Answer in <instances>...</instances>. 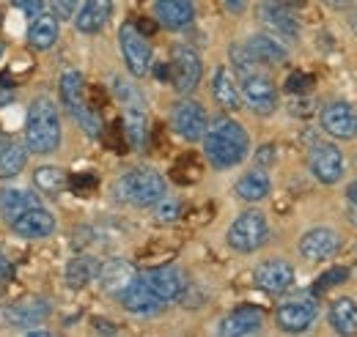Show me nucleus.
Returning <instances> with one entry per match:
<instances>
[{"label": "nucleus", "instance_id": "obj_1", "mask_svg": "<svg viewBox=\"0 0 357 337\" xmlns=\"http://www.w3.org/2000/svg\"><path fill=\"white\" fill-rule=\"evenodd\" d=\"M201 140H204V154L215 170L236 168L250 151V137L245 127L228 116H218L212 124H206Z\"/></svg>", "mask_w": 357, "mask_h": 337}, {"label": "nucleus", "instance_id": "obj_2", "mask_svg": "<svg viewBox=\"0 0 357 337\" xmlns=\"http://www.w3.org/2000/svg\"><path fill=\"white\" fill-rule=\"evenodd\" d=\"M25 143L33 154H52L61 146V118L52 99L39 96L28 107L25 118Z\"/></svg>", "mask_w": 357, "mask_h": 337}, {"label": "nucleus", "instance_id": "obj_3", "mask_svg": "<svg viewBox=\"0 0 357 337\" xmlns=\"http://www.w3.org/2000/svg\"><path fill=\"white\" fill-rule=\"evenodd\" d=\"M113 192L119 201L130 203V206H154L162 195H165V178L151 168H135L130 173H124L116 184Z\"/></svg>", "mask_w": 357, "mask_h": 337}, {"label": "nucleus", "instance_id": "obj_4", "mask_svg": "<svg viewBox=\"0 0 357 337\" xmlns=\"http://www.w3.org/2000/svg\"><path fill=\"white\" fill-rule=\"evenodd\" d=\"M58 93H61L63 107L83 127V132L91 134V137H99L102 134V118H99V113L93 107H89V102H86V80H83V75L75 72V69L63 72L61 75V83H58Z\"/></svg>", "mask_w": 357, "mask_h": 337}, {"label": "nucleus", "instance_id": "obj_5", "mask_svg": "<svg viewBox=\"0 0 357 337\" xmlns=\"http://www.w3.org/2000/svg\"><path fill=\"white\" fill-rule=\"evenodd\" d=\"M225 239H228V247L236 250V253H256L259 247L267 244V239H269L267 217L256 209L242 211V214L231 222Z\"/></svg>", "mask_w": 357, "mask_h": 337}, {"label": "nucleus", "instance_id": "obj_6", "mask_svg": "<svg viewBox=\"0 0 357 337\" xmlns=\"http://www.w3.org/2000/svg\"><path fill=\"white\" fill-rule=\"evenodd\" d=\"M119 47L124 55V63L130 69L132 77H146L151 69V44L143 31H137V25L124 22L119 31Z\"/></svg>", "mask_w": 357, "mask_h": 337}, {"label": "nucleus", "instance_id": "obj_7", "mask_svg": "<svg viewBox=\"0 0 357 337\" xmlns=\"http://www.w3.org/2000/svg\"><path fill=\"white\" fill-rule=\"evenodd\" d=\"M242 85H239V96L245 99V104L256 113V116H269L278 110V88L269 80L267 75H261L259 69L239 75Z\"/></svg>", "mask_w": 357, "mask_h": 337}, {"label": "nucleus", "instance_id": "obj_8", "mask_svg": "<svg viewBox=\"0 0 357 337\" xmlns=\"http://www.w3.org/2000/svg\"><path fill=\"white\" fill-rule=\"evenodd\" d=\"M171 83L178 93H192L198 83H201V75H204V63H201V55L187 47V44H176L171 49Z\"/></svg>", "mask_w": 357, "mask_h": 337}, {"label": "nucleus", "instance_id": "obj_9", "mask_svg": "<svg viewBox=\"0 0 357 337\" xmlns=\"http://www.w3.org/2000/svg\"><path fill=\"white\" fill-rule=\"evenodd\" d=\"M206 124H209L206 110H204V104H198L195 99H181V102L174 104V110H171V127H174V132H176L178 137H184L187 143L201 140L204 132H206Z\"/></svg>", "mask_w": 357, "mask_h": 337}, {"label": "nucleus", "instance_id": "obj_10", "mask_svg": "<svg viewBox=\"0 0 357 337\" xmlns=\"http://www.w3.org/2000/svg\"><path fill=\"white\" fill-rule=\"evenodd\" d=\"M308 168L321 184H338L344 178V154L335 143H313L308 154Z\"/></svg>", "mask_w": 357, "mask_h": 337}, {"label": "nucleus", "instance_id": "obj_11", "mask_svg": "<svg viewBox=\"0 0 357 337\" xmlns=\"http://www.w3.org/2000/svg\"><path fill=\"white\" fill-rule=\"evenodd\" d=\"M316 315H319L316 301H313V299H305V296H300V299H289V301H283V304L278 307V313H275V321H278L280 332L300 335V332L311 329V324L316 321Z\"/></svg>", "mask_w": 357, "mask_h": 337}, {"label": "nucleus", "instance_id": "obj_12", "mask_svg": "<svg viewBox=\"0 0 357 337\" xmlns=\"http://www.w3.org/2000/svg\"><path fill=\"white\" fill-rule=\"evenodd\" d=\"M259 17H261V22L267 25L275 36L289 39V42L300 39V19L294 17V11L283 0H261Z\"/></svg>", "mask_w": 357, "mask_h": 337}, {"label": "nucleus", "instance_id": "obj_13", "mask_svg": "<svg viewBox=\"0 0 357 337\" xmlns=\"http://www.w3.org/2000/svg\"><path fill=\"white\" fill-rule=\"evenodd\" d=\"M140 280L160 296L162 301H176L187 291V280H184V272L176 266H157V269H149L140 274Z\"/></svg>", "mask_w": 357, "mask_h": 337}, {"label": "nucleus", "instance_id": "obj_14", "mask_svg": "<svg viewBox=\"0 0 357 337\" xmlns=\"http://www.w3.org/2000/svg\"><path fill=\"white\" fill-rule=\"evenodd\" d=\"M119 301L124 304V310H130L132 315H143V318L157 315V313H162V307H165V301L154 294L140 277H135L132 283L119 294Z\"/></svg>", "mask_w": 357, "mask_h": 337}, {"label": "nucleus", "instance_id": "obj_15", "mask_svg": "<svg viewBox=\"0 0 357 337\" xmlns=\"http://www.w3.org/2000/svg\"><path fill=\"white\" fill-rule=\"evenodd\" d=\"M321 129L338 140H352L357 134V116L349 102H330L321 110Z\"/></svg>", "mask_w": 357, "mask_h": 337}, {"label": "nucleus", "instance_id": "obj_16", "mask_svg": "<svg viewBox=\"0 0 357 337\" xmlns=\"http://www.w3.org/2000/svg\"><path fill=\"white\" fill-rule=\"evenodd\" d=\"M11 230L22 239H47L55 233V217L39 203V206H31L25 209L14 222H11Z\"/></svg>", "mask_w": 357, "mask_h": 337}, {"label": "nucleus", "instance_id": "obj_17", "mask_svg": "<svg viewBox=\"0 0 357 337\" xmlns=\"http://www.w3.org/2000/svg\"><path fill=\"white\" fill-rule=\"evenodd\" d=\"M256 285L264 288L267 294H283L294 285V269L291 263L275 258V260H264L256 266Z\"/></svg>", "mask_w": 357, "mask_h": 337}, {"label": "nucleus", "instance_id": "obj_18", "mask_svg": "<svg viewBox=\"0 0 357 337\" xmlns=\"http://www.w3.org/2000/svg\"><path fill=\"white\" fill-rule=\"evenodd\" d=\"M338 247H341V239L330 228H313V230H308L300 239V253H303V258H308L311 263H321V260L333 258V255L338 253Z\"/></svg>", "mask_w": 357, "mask_h": 337}, {"label": "nucleus", "instance_id": "obj_19", "mask_svg": "<svg viewBox=\"0 0 357 337\" xmlns=\"http://www.w3.org/2000/svg\"><path fill=\"white\" fill-rule=\"evenodd\" d=\"M261 327H264V313L259 307H236L220 321L218 332L223 337H245L256 335Z\"/></svg>", "mask_w": 357, "mask_h": 337}, {"label": "nucleus", "instance_id": "obj_20", "mask_svg": "<svg viewBox=\"0 0 357 337\" xmlns=\"http://www.w3.org/2000/svg\"><path fill=\"white\" fill-rule=\"evenodd\" d=\"M135 277H137V274H135V266L132 263H127V260H121V258H110V260H105V263L99 266V272H96V280H99L102 291L110 296L121 294Z\"/></svg>", "mask_w": 357, "mask_h": 337}, {"label": "nucleus", "instance_id": "obj_21", "mask_svg": "<svg viewBox=\"0 0 357 337\" xmlns=\"http://www.w3.org/2000/svg\"><path fill=\"white\" fill-rule=\"evenodd\" d=\"M113 14V0H86L75 14V28L80 33H99Z\"/></svg>", "mask_w": 357, "mask_h": 337}, {"label": "nucleus", "instance_id": "obj_22", "mask_svg": "<svg viewBox=\"0 0 357 337\" xmlns=\"http://www.w3.org/2000/svg\"><path fill=\"white\" fill-rule=\"evenodd\" d=\"M3 315H6V321H8L11 327L28 329V327H33V324H42L47 315H50V304H47L45 299H22V301L6 307Z\"/></svg>", "mask_w": 357, "mask_h": 337}, {"label": "nucleus", "instance_id": "obj_23", "mask_svg": "<svg viewBox=\"0 0 357 337\" xmlns=\"http://www.w3.org/2000/svg\"><path fill=\"white\" fill-rule=\"evenodd\" d=\"M154 14H157L160 25H165L171 31H181L195 19V6H192V0H157Z\"/></svg>", "mask_w": 357, "mask_h": 337}, {"label": "nucleus", "instance_id": "obj_24", "mask_svg": "<svg viewBox=\"0 0 357 337\" xmlns=\"http://www.w3.org/2000/svg\"><path fill=\"white\" fill-rule=\"evenodd\" d=\"M245 49L250 52V58H253L256 63H267V66H280V63H286V58H289L286 47L278 42V39L267 36V33L250 36L248 44H245Z\"/></svg>", "mask_w": 357, "mask_h": 337}, {"label": "nucleus", "instance_id": "obj_25", "mask_svg": "<svg viewBox=\"0 0 357 337\" xmlns=\"http://www.w3.org/2000/svg\"><path fill=\"white\" fill-rule=\"evenodd\" d=\"M269 189H272V181H269V175L264 168L248 170V173L236 181V187H234L236 198H242V201H248V203H259V201H264V198L269 195Z\"/></svg>", "mask_w": 357, "mask_h": 337}, {"label": "nucleus", "instance_id": "obj_26", "mask_svg": "<svg viewBox=\"0 0 357 337\" xmlns=\"http://www.w3.org/2000/svg\"><path fill=\"white\" fill-rule=\"evenodd\" d=\"M31 206H39V195L36 192H25V189H17V187H3L0 189V217L8 225Z\"/></svg>", "mask_w": 357, "mask_h": 337}, {"label": "nucleus", "instance_id": "obj_27", "mask_svg": "<svg viewBox=\"0 0 357 337\" xmlns=\"http://www.w3.org/2000/svg\"><path fill=\"white\" fill-rule=\"evenodd\" d=\"M124 137H127V146H132L135 151H146L149 146L146 107H124Z\"/></svg>", "mask_w": 357, "mask_h": 337}, {"label": "nucleus", "instance_id": "obj_28", "mask_svg": "<svg viewBox=\"0 0 357 337\" xmlns=\"http://www.w3.org/2000/svg\"><path fill=\"white\" fill-rule=\"evenodd\" d=\"M58 33H61V22L55 19V14H39L33 17L31 28H28V44L33 49H50L52 44L58 42Z\"/></svg>", "mask_w": 357, "mask_h": 337}, {"label": "nucleus", "instance_id": "obj_29", "mask_svg": "<svg viewBox=\"0 0 357 337\" xmlns=\"http://www.w3.org/2000/svg\"><path fill=\"white\" fill-rule=\"evenodd\" d=\"M330 324L338 335H355L357 332V304L352 296H341L330 304Z\"/></svg>", "mask_w": 357, "mask_h": 337}, {"label": "nucleus", "instance_id": "obj_30", "mask_svg": "<svg viewBox=\"0 0 357 337\" xmlns=\"http://www.w3.org/2000/svg\"><path fill=\"white\" fill-rule=\"evenodd\" d=\"M212 96L218 99V104L223 110H239L242 107L239 104V85H236L234 75L225 66H220L215 72V77H212Z\"/></svg>", "mask_w": 357, "mask_h": 337}, {"label": "nucleus", "instance_id": "obj_31", "mask_svg": "<svg viewBox=\"0 0 357 337\" xmlns=\"http://www.w3.org/2000/svg\"><path fill=\"white\" fill-rule=\"evenodd\" d=\"M96 272H99V263L91 255H77L66 266V283L69 288H86L91 280H96Z\"/></svg>", "mask_w": 357, "mask_h": 337}, {"label": "nucleus", "instance_id": "obj_32", "mask_svg": "<svg viewBox=\"0 0 357 337\" xmlns=\"http://www.w3.org/2000/svg\"><path fill=\"white\" fill-rule=\"evenodd\" d=\"M25 162H28V151L17 143H6L0 148V178H14L25 170Z\"/></svg>", "mask_w": 357, "mask_h": 337}, {"label": "nucleus", "instance_id": "obj_33", "mask_svg": "<svg viewBox=\"0 0 357 337\" xmlns=\"http://www.w3.org/2000/svg\"><path fill=\"white\" fill-rule=\"evenodd\" d=\"M33 184L42 189V192H50V195H58L66 184H69V178H66V173L61 168H52V165H42V168H36L33 173Z\"/></svg>", "mask_w": 357, "mask_h": 337}, {"label": "nucleus", "instance_id": "obj_34", "mask_svg": "<svg viewBox=\"0 0 357 337\" xmlns=\"http://www.w3.org/2000/svg\"><path fill=\"white\" fill-rule=\"evenodd\" d=\"M113 88H116V96L121 99V104H124V107H146L143 93H140L132 83H127V80L116 77V80H113Z\"/></svg>", "mask_w": 357, "mask_h": 337}, {"label": "nucleus", "instance_id": "obj_35", "mask_svg": "<svg viewBox=\"0 0 357 337\" xmlns=\"http://www.w3.org/2000/svg\"><path fill=\"white\" fill-rule=\"evenodd\" d=\"M347 280H349V269H347V266H333L330 272H324V274L316 280L313 291H316V294H324V291H330V288H335V285H344Z\"/></svg>", "mask_w": 357, "mask_h": 337}, {"label": "nucleus", "instance_id": "obj_36", "mask_svg": "<svg viewBox=\"0 0 357 337\" xmlns=\"http://www.w3.org/2000/svg\"><path fill=\"white\" fill-rule=\"evenodd\" d=\"M178 214H181V203H178L176 198H160L157 201V209H154V219L157 222H176Z\"/></svg>", "mask_w": 357, "mask_h": 337}, {"label": "nucleus", "instance_id": "obj_37", "mask_svg": "<svg viewBox=\"0 0 357 337\" xmlns=\"http://www.w3.org/2000/svg\"><path fill=\"white\" fill-rule=\"evenodd\" d=\"M50 6H52L55 19H58V22H63V19H75L80 0H50Z\"/></svg>", "mask_w": 357, "mask_h": 337}, {"label": "nucleus", "instance_id": "obj_38", "mask_svg": "<svg viewBox=\"0 0 357 337\" xmlns=\"http://www.w3.org/2000/svg\"><path fill=\"white\" fill-rule=\"evenodd\" d=\"M311 85H313V77H311V75L294 72V75L289 77V83H286V91H291V93H305V91H308Z\"/></svg>", "mask_w": 357, "mask_h": 337}, {"label": "nucleus", "instance_id": "obj_39", "mask_svg": "<svg viewBox=\"0 0 357 337\" xmlns=\"http://www.w3.org/2000/svg\"><path fill=\"white\" fill-rule=\"evenodd\" d=\"M11 3H14V8L25 11L28 17H39L45 11V0H11Z\"/></svg>", "mask_w": 357, "mask_h": 337}, {"label": "nucleus", "instance_id": "obj_40", "mask_svg": "<svg viewBox=\"0 0 357 337\" xmlns=\"http://www.w3.org/2000/svg\"><path fill=\"white\" fill-rule=\"evenodd\" d=\"M11 274H14V269H11V263H8V260H6L3 255H0V288H3V285H6L8 280H11Z\"/></svg>", "mask_w": 357, "mask_h": 337}, {"label": "nucleus", "instance_id": "obj_41", "mask_svg": "<svg viewBox=\"0 0 357 337\" xmlns=\"http://www.w3.org/2000/svg\"><path fill=\"white\" fill-rule=\"evenodd\" d=\"M93 329H96V332H107V335H116V327H110V321H99V318H96V321H93Z\"/></svg>", "mask_w": 357, "mask_h": 337}, {"label": "nucleus", "instance_id": "obj_42", "mask_svg": "<svg viewBox=\"0 0 357 337\" xmlns=\"http://www.w3.org/2000/svg\"><path fill=\"white\" fill-rule=\"evenodd\" d=\"M223 3L234 11V14H242V11H245V6H248V0H223Z\"/></svg>", "mask_w": 357, "mask_h": 337}, {"label": "nucleus", "instance_id": "obj_43", "mask_svg": "<svg viewBox=\"0 0 357 337\" xmlns=\"http://www.w3.org/2000/svg\"><path fill=\"white\" fill-rule=\"evenodd\" d=\"M11 102H14V93L0 85V107H6V104H11Z\"/></svg>", "mask_w": 357, "mask_h": 337}, {"label": "nucleus", "instance_id": "obj_44", "mask_svg": "<svg viewBox=\"0 0 357 337\" xmlns=\"http://www.w3.org/2000/svg\"><path fill=\"white\" fill-rule=\"evenodd\" d=\"M272 159H275V148L264 146V151H259V162H272Z\"/></svg>", "mask_w": 357, "mask_h": 337}, {"label": "nucleus", "instance_id": "obj_45", "mask_svg": "<svg viewBox=\"0 0 357 337\" xmlns=\"http://www.w3.org/2000/svg\"><path fill=\"white\" fill-rule=\"evenodd\" d=\"M347 217H349V222L357 225V201H349V211H347Z\"/></svg>", "mask_w": 357, "mask_h": 337}, {"label": "nucleus", "instance_id": "obj_46", "mask_svg": "<svg viewBox=\"0 0 357 337\" xmlns=\"http://www.w3.org/2000/svg\"><path fill=\"white\" fill-rule=\"evenodd\" d=\"M347 198H349V201H357V178L352 181V184H349V189H347Z\"/></svg>", "mask_w": 357, "mask_h": 337}, {"label": "nucleus", "instance_id": "obj_47", "mask_svg": "<svg viewBox=\"0 0 357 337\" xmlns=\"http://www.w3.org/2000/svg\"><path fill=\"white\" fill-rule=\"evenodd\" d=\"M324 3H330V6H335V8H347V6H352V0H324Z\"/></svg>", "mask_w": 357, "mask_h": 337}, {"label": "nucleus", "instance_id": "obj_48", "mask_svg": "<svg viewBox=\"0 0 357 337\" xmlns=\"http://www.w3.org/2000/svg\"><path fill=\"white\" fill-rule=\"evenodd\" d=\"M28 335L31 337H47L50 332H47V329H28Z\"/></svg>", "mask_w": 357, "mask_h": 337}, {"label": "nucleus", "instance_id": "obj_49", "mask_svg": "<svg viewBox=\"0 0 357 337\" xmlns=\"http://www.w3.org/2000/svg\"><path fill=\"white\" fill-rule=\"evenodd\" d=\"M6 143H11V137H6V134H3V132H0V148H3V146H6Z\"/></svg>", "mask_w": 357, "mask_h": 337}, {"label": "nucleus", "instance_id": "obj_50", "mask_svg": "<svg viewBox=\"0 0 357 337\" xmlns=\"http://www.w3.org/2000/svg\"><path fill=\"white\" fill-rule=\"evenodd\" d=\"M0 55H3V44H0Z\"/></svg>", "mask_w": 357, "mask_h": 337}]
</instances>
